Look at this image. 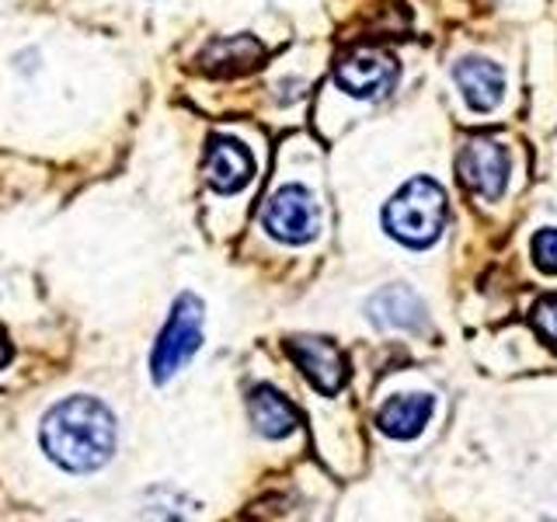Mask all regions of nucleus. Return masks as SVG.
<instances>
[{"label": "nucleus", "instance_id": "11", "mask_svg": "<svg viewBox=\"0 0 557 522\" xmlns=\"http://www.w3.org/2000/svg\"><path fill=\"white\" fill-rule=\"evenodd\" d=\"M432 397L429 394H400L391 397L387 405L380 408L376 425L391 435V439H414L418 432L429 425L432 418Z\"/></svg>", "mask_w": 557, "mask_h": 522}, {"label": "nucleus", "instance_id": "6", "mask_svg": "<svg viewBox=\"0 0 557 522\" xmlns=\"http://www.w3.org/2000/svg\"><path fill=\"white\" fill-rule=\"evenodd\" d=\"M335 80L352 98H383L397 84V60L383 49H356L335 66Z\"/></svg>", "mask_w": 557, "mask_h": 522}, {"label": "nucleus", "instance_id": "10", "mask_svg": "<svg viewBox=\"0 0 557 522\" xmlns=\"http://www.w3.org/2000/svg\"><path fill=\"white\" fill-rule=\"evenodd\" d=\"M453 77H457L460 91L474 112L498 109V101L505 95V77L492 60H463L453 70Z\"/></svg>", "mask_w": 557, "mask_h": 522}, {"label": "nucleus", "instance_id": "15", "mask_svg": "<svg viewBox=\"0 0 557 522\" xmlns=\"http://www.w3.org/2000/svg\"><path fill=\"white\" fill-rule=\"evenodd\" d=\"M533 327L544 335L550 345H557V296H547L533 307Z\"/></svg>", "mask_w": 557, "mask_h": 522}, {"label": "nucleus", "instance_id": "2", "mask_svg": "<svg viewBox=\"0 0 557 522\" xmlns=\"http://www.w3.org/2000/svg\"><path fill=\"white\" fill-rule=\"evenodd\" d=\"M383 226L408 248H429L446 226V191L432 178H411L383 209Z\"/></svg>", "mask_w": 557, "mask_h": 522}, {"label": "nucleus", "instance_id": "12", "mask_svg": "<svg viewBox=\"0 0 557 522\" xmlns=\"http://www.w3.org/2000/svg\"><path fill=\"white\" fill-rule=\"evenodd\" d=\"M370 318L380 327H405V331H418L425 324V307L422 300L405 289V286H391L376 293L370 300Z\"/></svg>", "mask_w": 557, "mask_h": 522}, {"label": "nucleus", "instance_id": "14", "mask_svg": "<svg viewBox=\"0 0 557 522\" xmlns=\"http://www.w3.org/2000/svg\"><path fill=\"white\" fill-rule=\"evenodd\" d=\"M533 261L540 272L557 275V231H540L533 237Z\"/></svg>", "mask_w": 557, "mask_h": 522}, {"label": "nucleus", "instance_id": "3", "mask_svg": "<svg viewBox=\"0 0 557 522\" xmlns=\"http://www.w3.org/2000/svg\"><path fill=\"white\" fill-rule=\"evenodd\" d=\"M202 321H206V307L199 296H178L174 300V310L164 324V331L157 335L153 356H150V373L153 383H168L182 365L199 352L202 345Z\"/></svg>", "mask_w": 557, "mask_h": 522}, {"label": "nucleus", "instance_id": "9", "mask_svg": "<svg viewBox=\"0 0 557 522\" xmlns=\"http://www.w3.org/2000/svg\"><path fill=\"white\" fill-rule=\"evenodd\" d=\"M265 60V49L251 35H231V39H216L202 49L199 66L213 77H240Z\"/></svg>", "mask_w": 557, "mask_h": 522}, {"label": "nucleus", "instance_id": "1", "mask_svg": "<svg viewBox=\"0 0 557 522\" xmlns=\"http://www.w3.org/2000/svg\"><path fill=\"white\" fill-rule=\"evenodd\" d=\"M42 446L52 463L70 474H91L112 460L115 422L109 408L95 397H66L46 414Z\"/></svg>", "mask_w": 557, "mask_h": 522}, {"label": "nucleus", "instance_id": "13", "mask_svg": "<svg viewBox=\"0 0 557 522\" xmlns=\"http://www.w3.org/2000/svg\"><path fill=\"white\" fill-rule=\"evenodd\" d=\"M248 408H251V425L261 435H269V439H283V435H289L296 425H300L296 408L272 387H255Z\"/></svg>", "mask_w": 557, "mask_h": 522}, {"label": "nucleus", "instance_id": "7", "mask_svg": "<svg viewBox=\"0 0 557 522\" xmlns=\"http://www.w3.org/2000/svg\"><path fill=\"white\" fill-rule=\"evenodd\" d=\"M289 359L300 365L304 376L318 387L321 394H338L345 387V359L335 345L327 338H313V335H300V338H289Z\"/></svg>", "mask_w": 557, "mask_h": 522}, {"label": "nucleus", "instance_id": "8", "mask_svg": "<svg viewBox=\"0 0 557 522\" xmlns=\"http://www.w3.org/2000/svg\"><path fill=\"white\" fill-rule=\"evenodd\" d=\"M255 174V157L248 153V147L237 144V139H226V136H216L213 144H209V153H206V182L213 185L223 196H231V191L244 188L251 182Z\"/></svg>", "mask_w": 557, "mask_h": 522}, {"label": "nucleus", "instance_id": "5", "mask_svg": "<svg viewBox=\"0 0 557 522\" xmlns=\"http://www.w3.org/2000/svg\"><path fill=\"white\" fill-rule=\"evenodd\" d=\"M460 178L463 185L474 191V196H481L484 202H495L502 199L505 191V182H509V153H505L502 144H495V139H470V144L460 150Z\"/></svg>", "mask_w": 557, "mask_h": 522}, {"label": "nucleus", "instance_id": "16", "mask_svg": "<svg viewBox=\"0 0 557 522\" xmlns=\"http://www.w3.org/2000/svg\"><path fill=\"white\" fill-rule=\"evenodd\" d=\"M11 362V348H8V341L0 338V365H8Z\"/></svg>", "mask_w": 557, "mask_h": 522}, {"label": "nucleus", "instance_id": "4", "mask_svg": "<svg viewBox=\"0 0 557 522\" xmlns=\"http://www.w3.org/2000/svg\"><path fill=\"white\" fill-rule=\"evenodd\" d=\"M261 223H265V231L278 240L307 244L321 231V213H318V202H313V196L307 188L286 185L265 202V209H261Z\"/></svg>", "mask_w": 557, "mask_h": 522}]
</instances>
